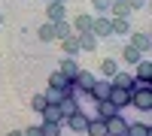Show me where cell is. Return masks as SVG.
I'll use <instances>...</instances> for the list:
<instances>
[{"label": "cell", "mask_w": 152, "mask_h": 136, "mask_svg": "<svg viewBox=\"0 0 152 136\" xmlns=\"http://www.w3.org/2000/svg\"><path fill=\"white\" fill-rule=\"evenodd\" d=\"M107 100L119 109V112H125V106H131V88H122V85H113L110 82V94Z\"/></svg>", "instance_id": "1"}, {"label": "cell", "mask_w": 152, "mask_h": 136, "mask_svg": "<svg viewBox=\"0 0 152 136\" xmlns=\"http://www.w3.org/2000/svg\"><path fill=\"white\" fill-rule=\"evenodd\" d=\"M131 106L137 109V112H152V88L131 91Z\"/></svg>", "instance_id": "2"}, {"label": "cell", "mask_w": 152, "mask_h": 136, "mask_svg": "<svg viewBox=\"0 0 152 136\" xmlns=\"http://www.w3.org/2000/svg\"><path fill=\"white\" fill-rule=\"evenodd\" d=\"M61 124H67V127H70L73 133H85V124H88V115L82 112L79 106H76L73 112H67V115H64V121H61Z\"/></svg>", "instance_id": "3"}, {"label": "cell", "mask_w": 152, "mask_h": 136, "mask_svg": "<svg viewBox=\"0 0 152 136\" xmlns=\"http://www.w3.org/2000/svg\"><path fill=\"white\" fill-rule=\"evenodd\" d=\"M104 124H107V136H125V130H128V121L122 112H113L110 118H104Z\"/></svg>", "instance_id": "4"}, {"label": "cell", "mask_w": 152, "mask_h": 136, "mask_svg": "<svg viewBox=\"0 0 152 136\" xmlns=\"http://www.w3.org/2000/svg\"><path fill=\"white\" fill-rule=\"evenodd\" d=\"M128 36H131V42H128V45H134L137 52H143V55L152 52V36H149V33H143V30H131Z\"/></svg>", "instance_id": "5"}, {"label": "cell", "mask_w": 152, "mask_h": 136, "mask_svg": "<svg viewBox=\"0 0 152 136\" xmlns=\"http://www.w3.org/2000/svg\"><path fill=\"white\" fill-rule=\"evenodd\" d=\"M91 33L97 36V40H104V36H113L110 15H94V18H91Z\"/></svg>", "instance_id": "6"}, {"label": "cell", "mask_w": 152, "mask_h": 136, "mask_svg": "<svg viewBox=\"0 0 152 136\" xmlns=\"http://www.w3.org/2000/svg\"><path fill=\"white\" fill-rule=\"evenodd\" d=\"M94 79H97L94 73H91V70H82V67L76 70V76H73V82H76V88H79L82 94H88V88H91V85H94Z\"/></svg>", "instance_id": "7"}, {"label": "cell", "mask_w": 152, "mask_h": 136, "mask_svg": "<svg viewBox=\"0 0 152 136\" xmlns=\"http://www.w3.org/2000/svg\"><path fill=\"white\" fill-rule=\"evenodd\" d=\"M110 27H113V36H128L131 33V21L125 15H110Z\"/></svg>", "instance_id": "8"}, {"label": "cell", "mask_w": 152, "mask_h": 136, "mask_svg": "<svg viewBox=\"0 0 152 136\" xmlns=\"http://www.w3.org/2000/svg\"><path fill=\"white\" fill-rule=\"evenodd\" d=\"M46 18H49V21H61V18H67V6L58 3V0H49V6H46Z\"/></svg>", "instance_id": "9"}, {"label": "cell", "mask_w": 152, "mask_h": 136, "mask_svg": "<svg viewBox=\"0 0 152 136\" xmlns=\"http://www.w3.org/2000/svg\"><path fill=\"white\" fill-rule=\"evenodd\" d=\"M88 94H91L94 100H107V94H110V79H104V76L94 79V85L88 88Z\"/></svg>", "instance_id": "10"}, {"label": "cell", "mask_w": 152, "mask_h": 136, "mask_svg": "<svg viewBox=\"0 0 152 136\" xmlns=\"http://www.w3.org/2000/svg\"><path fill=\"white\" fill-rule=\"evenodd\" d=\"M76 42H79V52H94L97 48V36L91 30H85V33H76Z\"/></svg>", "instance_id": "11"}, {"label": "cell", "mask_w": 152, "mask_h": 136, "mask_svg": "<svg viewBox=\"0 0 152 136\" xmlns=\"http://www.w3.org/2000/svg\"><path fill=\"white\" fill-rule=\"evenodd\" d=\"M91 18H94V15H88V12H79V15L70 21L73 33H85V30H91Z\"/></svg>", "instance_id": "12"}, {"label": "cell", "mask_w": 152, "mask_h": 136, "mask_svg": "<svg viewBox=\"0 0 152 136\" xmlns=\"http://www.w3.org/2000/svg\"><path fill=\"white\" fill-rule=\"evenodd\" d=\"M58 42H61V52H64V55H70V58H76V55H79V42H76V33L64 36V40H58Z\"/></svg>", "instance_id": "13"}, {"label": "cell", "mask_w": 152, "mask_h": 136, "mask_svg": "<svg viewBox=\"0 0 152 136\" xmlns=\"http://www.w3.org/2000/svg\"><path fill=\"white\" fill-rule=\"evenodd\" d=\"M85 133H88V136H107V124H104V118H88Z\"/></svg>", "instance_id": "14"}, {"label": "cell", "mask_w": 152, "mask_h": 136, "mask_svg": "<svg viewBox=\"0 0 152 136\" xmlns=\"http://www.w3.org/2000/svg\"><path fill=\"white\" fill-rule=\"evenodd\" d=\"M116 73H119V60L116 58H104V60H100V76H104V79H113Z\"/></svg>", "instance_id": "15"}, {"label": "cell", "mask_w": 152, "mask_h": 136, "mask_svg": "<svg viewBox=\"0 0 152 136\" xmlns=\"http://www.w3.org/2000/svg\"><path fill=\"white\" fill-rule=\"evenodd\" d=\"M125 136H152V127L143 124V121H128V130H125Z\"/></svg>", "instance_id": "16"}, {"label": "cell", "mask_w": 152, "mask_h": 136, "mask_svg": "<svg viewBox=\"0 0 152 136\" xmlns=\"http://www.w3.org/2000/svg\"><path fill=\"white\" fill-rule=\"evenodd\" d=\"M43 121H58V124H61V121H64V112H61V109H58V103H49L46 109H43Z\"/></svg>", "instance_id": "17"}, {"label": "cell", "mask_w": 152, "mask_h": 136, "mask_svg": "<svg viewBox=\"0 0 152 136\" xmlns=\"http://www.w3.org/2000/svg\"><path fill=\"white\" fill-rule=\"evenodd\" d=\"M58 70L64 73L67 79H73V76H76V70H79V64H76V58H70V55H67V58H61V67H58Z\"/></svg>", "instance_id": "18"}, {"label": "cell", "mask_w": 152, "mask_h": 136, "mask_svg": "<svg viewBox=\"0 0 152 136\" xmlns=\"http://www.w3.org/2000/svg\"><path fill=\"white\" fill-rule=\"evenodd\" d=\"M52 27H55V40H64V36H70V33H73V27H70V21H67V18L52 21Z\"/></svg>", "instance_id": "19"}, {"label": "cell", "mask_w": 152, "mask_h": 136, "mask_svg": "<svg viewBox=\"0 0 152 136\" xmlns=\"http://www.w3.org/2000/svg\"><path fill=\"white\" fill-rule=\"evenodd\" d=\"M43 94H46V100H49V103H61V100L67 97V94H64V88H55V85H49Z\"/></svg>", "instance_id": "20"}, {"label": "cell", "mask_w": 152, "mask_h": 136, "mask_svg": "<svg viewBox=\"0 0 152 136\" xmlns=\"http://www.w3.org/2000/svg\"><path fill=\"white\" fill-rule=\"evenodd\" d=\"M37 36H40V42H55V27H52V21H46L40 30H37Z\"/></svg>", "instance_id": "21"}, {"label": "cell", "mask_w": 152, "mask_h": 136, "mask_svg": "<svg viewBox=\"0 0 152 136\" xmlns=\"http://www.w3.org/2000/svg\"><path fill=\"white\" fill-rule=\"evenodd\" d=\"M122 58H125V64H131V67H134L137 60H140V58H146V55H143V52H137L134 45H125V52H122Z\"/></svg>", "instance_id": "22"}, {"label": "cell", "mask_w": 152, "mask_h": 136, "mask_svg": "<svg viewBox=\"0 0 152 136\" xmlns=\"http://www.w3.org/2000/svg\"><path fill=\"white\" fill-rule=\"evenodd\" d=\"M113 85H122V88H131V82H134V73H125V70H119L116 76L110 79Z\"/></svg>", "instance_id": "23"}, {"label": "cell", "mask_w": 152, "mask_h": 136, "mask_svg": "<svg viewBox=\"0 0 152 136\" xmlns=\"http://www.w3.org/2000/svg\"><path fill=\"white\" fill-rule=\"evenodd\" d=\"M113 112H119V109L113 106L110 100H97V118H110Z\"/></svg>", "instance_id": "24"}, {"label": "cell", "mask_w": 152, "mask_h": 136, "mask_svg": "<svg viewBox=\"0 0 152 136\" xmlns=\"http://www.w3.org/2000/svg\"><path fill=\"white\" fill-rule=\"evenodd\" d=\"M43 136H61V124L58 121H43Z\"/></svg>", "instance_id": "25"}, {"label": "cell", "mask_w": 152, "mask_h": 136, "mask_svg": "<svg viewBox=\"0 0 152 136\" xmlns=\"http://www.w3.org/2000/svg\"><path fill=\"white\" fill-rule=\"evenodd\" d=\"M46 106H49V100H46V94H34V97H31V109H34V112H43Z\"/></svg>", "instance_id": "26"}, {"label": "cell", "mask_w": 152, "mask_h": 136, "mask_svg": "<svg viewBox=\"0 0 152 136\" xmlns=\"http://www.w3.org/2000/svg\"><path fill=\"white\" fill-rule=\"evenodd\" d=\"M76 106H79V100H76V97H64V100L58 103V109H61V112H64V115H67V112H73Z\"/></svg>", "instance_id": "27"}, {"label": "cell", "mask_w": 152, "mask_h": 136, "mask_svg": "<svg viewBox=\"0 0 152 136\" xmlns=\"http://www.w3.org/2000/svg\"><path fill=\"white\" fill-rule=\"evenodd\" d=\"M49 85H55V88H64V85H67V76H64L61 70H55L52 76H49Z\"/></svg>", "instance_id": "28"}, {"label": "cell", "mask_w": 152, "mask_h": 136, "mask_svg": "<svg viewBox=\"0 0 152 136\" xmlns=\"http://www.w3.org/2000/svg\"><path fill=\"white\" fill-rule=\"evenodd\" d=\"M91 6L97 9V15H110V0H91Z\"/></svg>", "instance_id": "29"}, {"label": "cell", "mask_w": 152, "mask_h": 136, "mask_svg": "<svg viewBox=\"0 0 152 136\" xmlns=\"http://www.w3.org/2000/svg\"><path fill=\"white\" fill-rule=\"evenodd\" d=\"M128 3V9L131 12H137V9H146V0H125Z\"/></svg>", "instance_id": "30"}, {"label": "cell", "mask_w": 152, "mask_h": 136, "mask_svg": "<svg viewBox=\"0 0 152 136\" xmlns=\"http://www.w3.org/2000/svg\"><path fill=\"white\" fill-rule=\"evenodd\" d=\"M24 136H43V127L40 124H31L28 130H24Z\"/></svg>", "instance_id": "31"}, {"label": "cell", "mask_w": 152, "mask_h": 136, "mask_svg": "<svg viewBox=\"0 0 152 136\" xmlns=\"http://www.w3.org/2000/svg\"><path fill=\"white\" fill-rule=\"evenodd\" d=\"M6 136H24V130H9Z\"/></svg>", "instance_id": "32"}, {"label": "cell", "mask_w": 152, "mask_h": 136, "mask_svg": "<svg viewBox=\"0 0 152 136\" xmlns=\"http://www.w3.org/2000/svg\"><path fill=\"white\" fill-rule=\"evenodd\" d=\"M0 24H3V12H0Z\"/></svg>", "instance_id": "33"}, {"label": "cell", "mask_w": 152, "mask_h": 136, "mask_svg": "<svg viewBox=\"0 0 152 136\" xmlns=\"http://www.w3.org/2000/svg\"><path fill=\"white\" fill-rule=\"evenodd\" d=\"M58 3H67V0H58Z\"/></svg>", "instance_id": "34"}, {"label": "cell", "mask_w": 152, "mask_h": 136, "mask_svg": "<svg viewBox=\"0 0 152 136\" xmlns=\"http://www.w3.org/2000/svg\"><path fill=\"white\" fill-rule=\"evenodd\" d=\"M110 3H113V0H110Z\"/></svg>", "instance_id": "35"}]
</instances>
